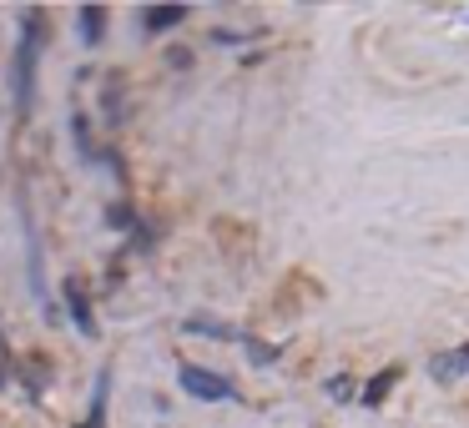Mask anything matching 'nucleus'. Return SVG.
<instances>
[{"instance_id":"2","label":"nucleus","mask_w":469,"mask_h":428,"mask_svg":"<svg viewBox=\"0 0 469 428\" xmlns=\"http://www.w3.org/2000/svg\"><path fill=\"white\" fill-rule=\"evenodd\" d=\"M182 388L197 398H228L232 383L222 373H208V368H182Z\"/></svg>"},{"instance_id":"6","label":"nucleus","mask_w":469,"mask_h":428,"mask_svg":"<svg viewBox=\"0 0 469 428\" xmlns=\"http://www.w3.org/2000/svg\"><path fill=\"white\" fill-rule=\"evenodd\" d=\"M81 21H87V41H97V35H101V11H97V5H87Z\"/></svg>"},{"instance_id":"4","label":"nucleus","mask_w":469,"mask_h":428,"mask_svg":"<svg viewBox=\"0 0 469 428\" xmlns=\"http://www.w3.org/2000/svg\"><path fill=\"white\" fill-rule=\"evenodd\" d=\"M36 21L25 25V45H21V106H31V61H36Z\"/></svg>"},{"instance_id":"3","label":"nucleus","mask_w":469,"mask_h":428,"mask_svg":"<svg viewBox=\"0 0 469 428\" xmlns=\"http://www.w3.org/2000/svg\"><path fill=\"white\" fill-rule=\"evenodd\" d=\"M182 15H187V5H147L142 21H147V31H172V25H182Z\"/></svg>"},{"instance_id":"5","label":"nucleus","mask_w":469,"mask_h":428,"mask_svg":"<svg viewBox=\"0 0 469 428\" xmlns=\"http://www.w3.org/2000/svg\"><path fill=\"white\" fill-rule=\"evenodd\" d=\"M393 378H399V373H393V368H383V373L369 383V393H363V403H383V393H389V383H393Z\"/></svg>"},{"instance_id":"1","label":"nucleus","mask_w":469,"mask_h":428,"mask_svg":"<svg viewBox=\"0 0 469 428\" xmlns=\"http://www.w3.org/2000/svg\"><path fill=\"white\" fill-rule=\"evenodd\" d=\"M464 373H469V343H459V348L429 358V378H434V383H459Z\"/></svg>"}]
</instances>
